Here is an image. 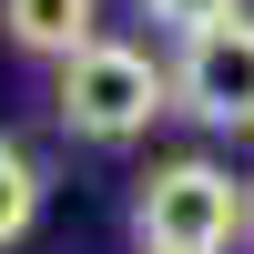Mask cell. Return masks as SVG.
<instances>
[{
	"instance_id": "cell-1",
	"label": "cell",
	"mask_w": 254,
	"mask_h": 254,
	"mask_svg": "<svg viewBox=\"0 0 254 254\" xmlns=\"http://www.w3.org/2000/svg\"><path fill=\"white\" fill-rule=\"evenodd\" d=\"M61 132L81 142H142L153 132V112H173V71H153V51H132V41H81L71 61H61Z\"/></svg>"
},
{
	"instance_id": "cell-7",
	"label": "cell",
	"mask_w": 254,
	"mask_h": 254,
	"mask_svg": "<svg viewBox=\"0 0 254 254\" xmlns=\"http://www.w3.org/2000/svg\"><path fill=\"white\" fill-rule=\"evenodd\" d=\"M244 234H254V214H244Z\"/></svg>"
},
{
	"instance_id": "cell-6",
	"label": "cell",
	"mask_w": 254,
	"mask_h": 254,
	"mask_svg": "<svg viewBox=\"0 0 254 254\" xmlns=\"http://www.w3.org/2000/svg\"><path fill=\"white\" fill-rule=\"evenodd\" d=\"M142 10H153L163 31H203V20H224V10H244V0H142Z\"/></svg>"
},
{
	"instance_id": "cell-5",
	"label": "cell",
	"mask_w": 254,
	"mask_h": 254,
	"mask_svg": "<svg viewBox=\"0 0 254 254\" xmlns=\"http://www.w3.org/2000/svg\"><path fill=\"white\" fill-rule=\"evenodd\" d=\"M31 224H41V173H31L20 142H0V254L31 234Z\"/></svg>"
},
{
	"instance_id": "cell-3",
	"label": "cell",
	"mask_w": 254,
	"mask_h": 254,
	"mask_svg": "<svg viewBox=\"0 0 254 254\" xmlns=\"http://www.w3.org/2000/svg\"><path fill=\"white\" fill-rule=\"evenodd\" d=\"M173 112L214 122V132H254V20H244V10H224V20H203V31H183Z\"/></svg>"
},
{
	"instance_id": "cell-4",
	"label": "cell",
	"mask_w": 254,
	"mask_h": 254,
	"mask_svg": "<svg viewBox=\"0 0 254 254\" xmlns=\"http://www.w3.org/2000/svg\"><path fill=\"white\" fill-rule=\"evenodd\" d=\"M0 31L31 61H71L81 41H102V0H0Z\"/></svg>"
},
{
	"instance_id": "cell-2",
	"label": "cell",
	"mask_w": 254,
	"mask_h": 254,
	"mask_svg": "<svg viewBox=\"0 0 254 254\" xmlns=\"http://www.w3.org/2000/svg\"><path fill=\"white\" fill-rule=\"evenodd\" d=\"M244 214H254V193L224 163H203V153H183V163H153V183L132 193V234L142 254H224L244 234Z\"/></svg>"
}]
</instances>
